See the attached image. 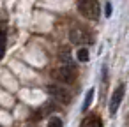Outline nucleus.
<instances>
[{
	"instance_id": "1",
	"label": "nucleus",
	"mask_w": 129,
	"mask_h": 127,
	"mask_svg": "<svg viewBox=\"0 0 129 127\" xmlns=\"http://www.w3.org/2000/svg\"><path fill=\"white\" fill-rule=\"evenodd\" d=\"M51 78L57 81V85H60V83L69 85V83H74V79L78 78V71L73 65H60L51 71Z\"/></svg>"
},
{
	"instance_id": "2",
	"label": "nucleus",
	"mask_w": 129,
	"mask_h": 127,
	"mask_svg": "<svg viewBox=\"0 0 129 127\" xmlns=\"http://www.w3.org/2000/svg\"><path fill=\"white\" fill-rule=\"evenodd\" d=\"M78 11L88 20H97L101 14V6L97 0H80Z\"/></svg>"
},
{
	"instance_id": "3",
	"label": "nucleus",
	"mask_w": 129,
	"mask_h": 127,
	"mask_svg": "<svg viewBox=\"0 0 129 127\" xmlns=\"http://www.w3.org/2000/svg\"><path fill=\"white\" fill-rule=\"evenodd\" d=\"M46 92H48L53 99L60 101L62 104H69V102H71V92H69L67 88L57 85V83H55V85H50V87L46 88Z\"/></svg>"
},
{
	"instance_id": "4",
	"label": "nucleus",
	"mask_w": 129,
	"mask_h": 127,
	"mask_svg": "<svg viewBox=\"0 0 129 127\" xmlns=\"http://www.w3.org/2000/svg\"><path fill=\"white\" fill-rule=\"evenodd\" d=\"M69 39H71V43H74V44H87V43L90 44V43H92V35H90L85 28H81V27L71 28Z\"/></svg>"
},
{
	"instance_id": "5",
	"label": "nucleus",
	"mask_w": 129,
	"mask_h": 127,
	"mask_svg": "<svg viewBox=\"0 0 129 127\" xmlns=\"http://www.w3.org/2000/svg\"><path fill=\"white\" fill-rule=\"evenodd\" d=\"M122 97H124V85H118V87L115 88L113 95H111V101H110V113H111V115L117 113V109H118V106H120V102H122Z\"/></svg>"
},
{
	"instance_id": "6",
	"label": "nucleus",
	"mask_w": 129,
	"mask_h": 127,
	"mask_svg": "<svg viewBox=\"0 0 129 127\" xmlns=\"http://www.w3.org/2000/svg\"><path fill=\"white\" fill-rule=\"evenodd\" d=\"M6 46H7V32H6V25L0 23V60L4 58Z\"/></svg>"
},
{
	"instance_id": "7",
	"label": "nucleus",
	"mask_w": 129,
	"mask_h": 127,
	"mask_svg": "<svg viewBox=\"0 0 129 127\" xmlns=\"http://www.w3.org/2000/svg\"><path fill=\"white\" fill-rule=\"evenodd\" d=\"M81 127H103V122L99 120V116H88L83 120Z\"/></svg>"
},
{
	"instance_id": "8",
	"label": "nucleus",
	"mask_w": 129,
	"mask_h": 127,
	"mask_svg": "<svg viewBox=\"0 0 129 127\" xmlns=\"http://www.w3.org/2000/svg\"><path fill=\"white\" fill-rule=\"evenodd\" d=\"M92 97H94V88H90V90L85 94V101H83V106H81L83 111H87V109L90 108V104H92Z\"/></svg>"
},
{
	"instance_id": "9",
	"label": "nucleus",
	"mask_w": 129,
	"mask_h": 127,
	"mask_svg": "<svg viewBox=\"0 0 129 127\" xmlns=\"http://www.w3.org/2000/svg\"><path fill=\"white\" fill-rule=\"evenodd\" d=\"M88 57H90V53H88L87 48H80V50L76 51V58H78L80 62H88Z\"/></svg>"
},
{
	"instance_id": "10",
	"label": "nucleus",
	"mask_w": 129,
	"mask_h": 127,
	"mask_svg": "<svg viewBox=\"0 0 129 127\" xmlns=\"http://www.w3.org/2000/svg\"><path fill=\"white\" fill-rule=\"evenodd\" d=\"M46 127H62V120H60V116H51V118L48 120Z\"/></svg>"
},
{
	"instance_id": "11",
	"label": "nucleus",
	"mask_w": 129,
	"mask_h": 127,
	"mask_svg": "<svg viewBox=\"0 0 129 127\" xmlns=\"http://www.w3.org/2000/svg\"><path fill=\"white\" fill-rule=\"evenodd\" d=\"M111 14V4H106V16Z\"/></svg>"
}]
</instances>
